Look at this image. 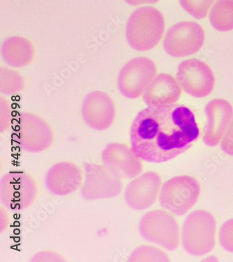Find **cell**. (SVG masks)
<instances>
[{
	"mask_svg": "<svg viewBox=\"0 0 233 262\" xmlns=\"http://www.w3.org/2000/svg\"><path fill=\"white\" fill-rule=\"evenodd\" d=\"M207 122L204 127L202 141L210 147L217 146L222 140L233 118V106L224 99L210 101L204 109Z\"/></svg>",
	"mask_w": 233,
	"mask_h": 262,
	"instance_id": "obj_12",
	"label": "cell"
},
{
	"mask_svg": "<svg viewBox=\"0 0 233 262\" xmlns=\"http://www.w3.org/2000/svg\"><path fill=\"white\" fill-rule=\"evenodd\" d=\"M81 114L84 121L90 127L103 131L112 127L115 122V102L108 93L93 91L84 99Z\"/></svg>",
	"mask_w": 233,
	"mask_h": 262,
	"instance_id": "obj_11",
	"label": "cell"
},
{
	"mask_svg": "<svg viewBox=\"0 0 233 262\" xmlns=\"http://www.w3.org/2000/svg\"><path fill=\"white\" fill-rule=\"evenodd\" d=\"M121 178L106 165H91L87 167V179L83 187V196L87 199L116 196L121 190Z\"/></svg>",
	"mask_w": 233,
	"mask_h": 262,
	"instance_id": "obj_15",
	"label": "cell"
},
{
	"mask_svg": "<svg viewBox=\"0 0 233 262\" xmlns=\"http://www.w3.org/2000/svg\"><path fill=\"white\" fill-rule=\"evenodd\" d=\"M201 187L196 178L179 176L162 185L159 202L162 207L177 216L184 215L199 200Z\"/></svg>",
	"mask_w": 233,
	"mask_h": 262,
	"instance_id": "obj_4",
	"label": "cell"
},
{
	"mask_svg": "<svg viewBox=\"0 0 233 262\" xmlns=\"http://www.w3.org/2000/svg\"><path fill=\"white\" fill-rule=\"evenodd\" d=\"M177 79L188 95L196 98L209 96L215 89V74L209 65L199 60L190 58L179 64Z\"/></svg>",
	"mask_w": 233,
	"mask_h": 262,
	"instance_id": "obj_8",
	"label": "cell"
},
{
	"mask_svg": "<svg viewBox=\"0 0 233 262\" xmlns=\"http://www.w3.org/2000/svg\"><path fill=\"white\" fill-rule=\"evenodd\" d=\"M139 231L147 242L157 244L173 251L180 243L178 222L171 213L164 210H155L143 216Z\"/></svg>",
	"mask_w": 233,
	"mask_h": 262,
	"instance_id": "obj_5",
	"label": "cell"
},
{
	"mask_svg": "<svg viewBox=\"0 0 233 262\" xmlns=\"http://www.w3.org/2000/svg\"><path fill=\"white\" fill-rule=\"evenodd\" d=\"M156 76L157 67L154 60L147 57H135L126 63L118 74V91L126 98H139Z\"/></svg>",
	"mask_w": 233,
	"mask_h": 262,
	"instance_id": "obj_6",
	"label": "cell"
},
{
	"mask_svg": "<svg viewBox=\"0 0 233 262\" xmlns=\"http://www.w3.org/2000/svg\"><path fill=\"white\" fill-rule=\"evenodd\" d=\"M221 148L225 154L233 156V118L221 140Z\"/></svg>",
	"mask_w": 233,
	"mask_h": 262,
	"instance_id": "obj_24",
	"label": "cell"
},
{
	"mask_svg": "<svg viewBox=\"0 0 233 262\" xmlns=\"http://www.w3.org/2000/svg\"><path fill=\"white\" fill-rule=\"evenodd\" d=\"M142 159L136 156L131 147L124 143H112L102 152V161L121 179H133L143 171Z\"/></svg>",
	"mask_w": 233,
	"mask_h": 262,
	"instance_id": "obj_13",
	"label": "cell"
},
{
	"mask_svg": "<svg viewBox=\"0 0 233 262\" xmlns=\"http://www.w3.org/2000/svg\"><path fill=\"white\" fill-rule=\"evenodd\" d=\"M165 30L162 13L155 7L146 6L136 9L130 16L125 28L126 40L132 49L144 52L157 47Z\"/></svg>",
	"mask_w": 233,
	"mask_h": 262,
	"instance_id": "obj_2",
	"label": "cell"
},
{
	"mask_svg": "<svg viewBox=\"0 0 233 262\" xmlns=\"http://www.w3.org/2000/svg\"><path fill=\"white\" fill-rule=\"evenodd\" d=\"M162 179L155 171H148L134 179L125 191V200L133 209L142 210L155 204L159 195Z\"/></svg>",
	"mask_w": 233,
	"mask_h": 262,
	"instance_id": "obj_14",
	"label": "cell"
},
{
	"mask_svg": "<svg viewBox=\"0 0 233 262\" xmlns=\"http://www.w3.org/2000/svg\"><path fill=\"white\" fill-rule=\"evenodd\" d=\"M131 258L133 261H169V256L159 248L152 246H144L137 248Z\"/></svg>",
	"mask_w": 233,
	"mask_h": 262,
	"instance_id": "obj_22",
	"label": "cell"
},
{
	"mask_svg": "<svg viewBox=\"0 0 233 262\" xmlns=\"http://www.w3.org/2000/svg\"><path fill=\"white\" fill-rule=\"evenodd\" d=\"M37 196V183L28 174L9 173L2 179V202L9 209H26L31 205Z\"/></svg>",
	"mask_w": 233,
	"mask_h": 262,
	"instance_id": "obj_9",
	"label": "cell"
},
{
	"mask_svg": "<svg viewBox=\"0 0 233 262\" xmlns=\"http://www.w3.org/2000/svg\"><path fill=\"white\" fill-rule=\"evenodd\" d=\"M2 55L13 68H21L31 64L35 57L33 43L24 36H11L4 42Z\"/></svg>",
	"mask_w": 233,
	"mask_h": 262,
	"instance_id": "obj_18",
	"label": "cell"
},
{
	"mask_svg": "<svg viewBox=\"0 0 233 262\" xmlns=\"http://www.w3.org/2000/svg\"><path fill=\"white\" fill-rule=\"evenodd\" d=\"M17 136L21 147L31 152H43L54 140V134L49 122L32 113L21 115Z\"/></svg>",
	"mask_w": 233,
	"mask_h": 262,
	"instance_id": "obj_10",
	"label": "cell"
},
{
	"mask_svg": "<svg viewBox=\"0 0 233 262\" xmlns=\"http://www.w3.org/2000/svg\"><path fill=\"white\" fill-rule=\"evenodd\" d=\"M130 5L139 6L143 5H154L158 3L160 0H125Z\"/></svg>",
	"mask_w": 233,
	"mask_h": 262,
	"instance_id": "obj_25",
	"label": "cell"
},
{
	"mask_svg": "<svg viewBox=\"0 0 233 262\" xmlns=\"http://www.w3.org/2000/svg\"><path fill=\"white\" fill-rule=\"evenodd\" d=\"M26 81L24 76L16 70L1 68L0 90L5 95H14L25 89Z\"/></svg>",
	"mask_w": 233,
	"mask_h": 262,
	"instance_id": "obj_20",
	"label": "cell"
},
{
	"mask_svg": "<svg viewBox=\"0 0 233 262\" xmlns=\"http://www.w3.org/2000/svg\"><path fill=\"white\" fill-rule=\"evenodd\" d=\"M200 135L196 116L188 107L148 106L135 116L130 142L133 152L144 161L163 163L188 150Z\"/></svg>",
	"mask_w": 233,
	"mask_h": 262,
	"instance_id": "obj_1",
	"label": "cell"
},
{
	"mask_svg": "<svg viewBox=\"0 0 233 262\" xmlns=\"http://www.w3.org/2000/svg\"><path fill=\"white\" fill-rule=\"evenodd\" d=\"M217 221L206 210L189 214L183 225L181 238L183 248L194 256H203L215 248Z\"/></svg>",
	"mask_w": 233,
	"mask_h": 262,
	"instance_id": "obj_3",
	"label": "cell"
},
{
	"mask_svg": "<svg viewBox=\"0 0 233 262\" xmlns=\"http://www.w3.org/2000/svg\"><path fill=\"white\" fill-rule=\"evenodd\" d=\"M219 242L226 251L233 253V218L225 222L221 227Z\"/></svg>",
	"mask_w": 233,
	"mask_h": 262,
	"instance_id": "obj_23",
	"label": "cell"
},
{
	"mask_svg": "<svg viewBox=\"0 0 233 262\" xmlns=\"http://www.w3.org/2000/svg\"><path fill=\"white\" fill-rule=\"evenodd\" d=\"M181 7L189 14L197 19L207 16L211 6L216 0H179Z\"/></svg>",
	"mask_w": 233,
	"mask_h": 262,
	"instance_id": "obj_21",
	"label": "cell"
},
{
	"mask_svg": "<svg viewBox=\"0 0 233 262\" xmlns=\"http://www.w3.org/2000/svg\"><path fill=\"white\" fill-rule=\"evenodd\" d=\"M205 32L194 21H183L170 28L165 34L163 48L171 56L183 57L196 54L203 47Z\"/></svg>",
	"mask_w": 233,
	"mask_h": 262,
	"instance_id": "obj_7",
	"label": "cell"
},
{
	"mask_svg": "<svg viewBox=\"0 0 233 262\" xmlns=\"http://www.w3.org/2000/svg\"><path fill=\"white\" fill-rule=\"evenodd\" d=\"M83 174L79 166L72 162L55 164L48 172L46 185L50 192L57 195L71 194L81 185Z\"/></svg>",
	"mask_w": 233,
	"mask_h": 262,
	"instance_id": "obj_16",
	"label": "cell"
},
{
	"mask_svg": "<svg viewBox=\"0 0 233 262\" xmlns=\"http://www.w3.org/2000/svg\"><path fill=\"white\" fill-rule=\"evenodd\" d=\"M182 89L177 79L171 74L161 73L156 76L143 95L148 106L173 104L180 99Z\"/></svg>",
	"mask_w": 233,
	"mask_h": 262,
	"instance_id": "obj_17",
	"label": "cell"
},
{
	"mask_svg": "<svg viewBox=\"0 0 233 262\" xmlns=\"http://www.w3.org/2000/svg\"><path fill=\"white\" fill-rule=\"evenodd\" d=\"M211 26L219 32L233 30V0H218L210 11Z\"/></svg>",
	"mask_w": 233,
	"mask_h": 262,
	"instance_id": "obj_19",
	"label": "cell"
}]
</instances>
